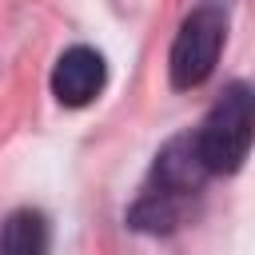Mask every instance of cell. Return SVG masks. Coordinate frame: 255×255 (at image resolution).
<instances>
[{
  "label": "cell",
  "instance_id": "4",
  "mask_svg": "<svg viewBox=\"0 0 255 255\" xmlns=\"http://www.w3.org/2000/svg\"><path fill=\"white\" fill-rule=\"evenodd\" d=\"M104 80H108L104 56L96 48H88V44H76L52 68V96L64 108H84L104 92Z\"/></svg>",
  "mask_w": 255,
  "mask_h": 255
},
{
  "label": "cell",
  "instance_id": "1",
  "mask_svg": "<svg viewBox=\"0 0 255 255\" xmlns=\"http://www.w3.org/2000/svg\"><path fill=\"white\" fill-rule=\"evenodd\" d=\"M203 163L195 155L191 135H175L163 143V151L151 163V175L139 191V199L128 207V227L147 235H171L191 215V203L203 191Z\"/></svg>",
  "mask_w": 255,
  "mask_h": 255
},
{
  "label": "cell",
  "instance_id": "5",
  "mask_svg": "<svg viewBox=\"0 0 255 255\" xmlns=\"http://www.w3.org/2000/svg\"><path fill=\"white\" fill-rule=\"evenodd\" d=\"M48 243H52L48 215L36 207L12 211L0 227V255H48Z\"/></svg>",
  "mask_w": 255,
  "mask_h": 255
},
{
  "label": "cell",
  "instance_id": "3",
  "mask_svg": "<svg viewBox=\"0 0 255 255\" xmlns=\"http://www.w3.org/2000/svg\"><path fill=\"white\" fill-rule=\"evenodd\" d=\"M223 40H227V12L219 4H199L183 16L175 40H171V56H167V76H171V88L175 92H191L199 88L215 64H219V52H223Z\"/></svg>",
  "mask_w": 255,
  "mask_h": 255
},
{
  "label": "cell",
  "instance_id": "2",
  "mask_svg": "<svg viewBox=\"0 0 255 255\" xmlns=\"http://www.w3.org/2000/svg\"><path fill=\"white\" fill-rule=\"evenodd\" d=\"M251 88L243 80L227 84L223 96L211 104V112L203 116L199 131L191 135L195 155L203 163L207 175H231L243 167L247 151H251Z\"/></svg>",
  "mask_w": 255,
  "mask_h": 255
}]
</instances>
